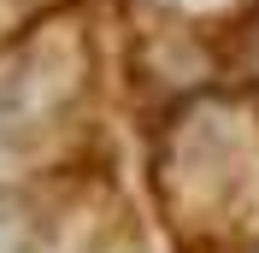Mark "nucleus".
I'll list each match as a JSON object with an SVG mask.
<instances>
[{
    "label": "nucleus",
    "mask_w": 259,
    "mask_h": 253,
    "mask_svg": "<svg viewBox=\"0 0 259 253\" xmlns=\"http://www.w3.org/2000/svg\"><path fill=\"white\" fill-rule=\"evenodd\" d=\"M159 6H171V12H224V6H236V0H159Z\"/></svg>",
    "instance_id": "obj_1"
}]
</instances>
